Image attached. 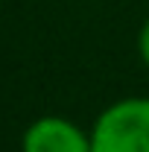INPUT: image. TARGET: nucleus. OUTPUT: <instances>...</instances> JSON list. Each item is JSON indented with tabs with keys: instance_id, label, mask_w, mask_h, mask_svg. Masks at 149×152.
Returning <instances> with one entry per match:
<instances>
[{
	"instance_id": "nucleus-1",
	"label": "nucleus",
	"mask_w": 149,
	"mask_h": 152,
	"mask_svg": "<svg viewBox=\"0 0 149 152\" xmlns=\"http://www.w3.org/2000/svg\"><path fill=\"white\" fill-rule=\"evenodd\" d=\"M91 152H149V96H123L91 126Z\"/></svg>"
},
{
	"instance_id": "nucleus-2",
	"label": "nucleus",
	"mask_w": 149,
	"mask_h": 152,
	"mask_svg": "<svg viewBox=\"0 0 149 152\" xmlns=\"http://www.w3.org/2000/svg\"><path fill=\"white\" fill-rule=\"evenodd\" d=\"M20 152H91V132L67 117L44 114L23 129Z\"/></svg>"
},
{
	"instance_id": "nucleus-3",
	"label": "nucleus",
	"mask_w": 149,
	"mask_h": 152,
	"mask_svg": "<svg viewBox=\"0 0 149 152\" xmlns=\"http://www.w3.org/2000/svg\"><path fill=\"white\" fill-rule=\"evenodd\" d=\"M137 53L143 58V64L149 67V18L143 20V26L137 29Z\"/></svg>"
}]
</instances>
